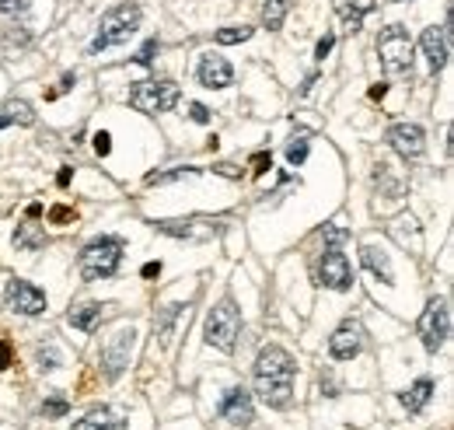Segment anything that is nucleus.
<instances>
[{
	"mask_svg": "<svg viewBox=\"0 0 454 430\" xmlns=\"http://www.w3.org/2000/svg\"><path fill=\"white\" fill-rule=\"evenodd\" d=\"M293 375H297V364H293V357L283 346L269 343L259 350L252 378H255L259 399L269 409H290V402H293Z\"/></svg>",
	"mask_w": 454,
	"mask_h": 430,
	"instance_id": "1",
	"label": "nucleus"
},
{
	"mask_svg": "<svg viewBox=\"0 0 454 430\" xmlns=\"http://www.w3.org/2000/svg\"><path fill=\"white\" fill-rule=\"evenodd\" d=\"M140 21H144V11H140V4H133V0H123V4L109 7V11L102 14V21H98V32H94V39L87 45V53L98 56V53H105V49H112V45H123L126 39L140 28Z\"/></svg>",
	"mask_w": 454,
	"mask_h": 430,
	"instance_id": "2",
	"label": "nucleus"
},
{
	"mask_svg": "<svg viewBox=\"0 0 454 430\" xmlns=\"http://www.w3.org/2000/svg\"><path fill=\"white\" fill-rule=\"evenodd\" d=\"M123 252H126V242L119 235L91 238L81 249V256H77V269H81V276L87 284L109 280V276H116V269H119V262H123Z\"/></svg>",
	"mask_w": 454,
	"mask_h": 430,
	"instance_id": "3",
	"label": "nucleus"
},
{
	"mask_svg": "<svg viewBox=\"0 0 454 430\" xmlns=\"http://www.w3.org/2000/svg\"><path fill=\"white\" fill-rule=\"evenodd\" d=\"M238 336H242V311H238V304L231 298H224V301H217L210 308L203 340H207V346L220 350V353H234Z\"/></svg>",
	"mask_w": 454,
	"mask_h": 430,
	"instance_id": "4",
	"label": "nucleus"
},
{
	"mask_svg": "<svg viewBox=\"0 0 454 430\" xmlns=\"http://www.w3.org/2000/svg\"><path fill=\"white\" fill-rule=\"evenodd\" d=\"M377 56H381V67L388 77H406L413 74V39L406 32V25H388L381 36H377Z\"/></svg>",
	"mask_w": 454,
	"mask_h": 430,
	"instance_id": "5",
	"label": "nucleus"
},
{
	"mask_svg": "<svg viewBox=\"0 0 454 430\" xmlns=\"http://www.w3.org/2000/svg\"><path fill=\"white\" fill-rule=\"evenodd\" d=\"M178 98H182V91L175 81H136V85L129 87V105L136 109V112H144V116H161V112H171L175 105H178Z\"/></svg>",
	"mask_w": 454,
	"mask_h": 430,
	"instance_id": "6",
	"label": "nucleus"
},
{
	"mask_svg": "<svg viewBox=\"0 0 454 430\" xmlns=\"http://www.w3.org/2000/svg\"><path fill=\"white\" fill-rule=\"evenodd\" d=\"M416 333L426 346V353H437L448 343V336H451V304H448V298H433L423 308V315L416 322Z\"/></svg>",
	"mask_w": 454,
	"mask_h": 430,
	"instance_id": "7",
	"label": "nucleus"
},
{
	"mask_svg": "<svg viewBox=\"0 0 454 430\" xmlns=\"http://www.w3.org/2000/svg\"><path fill=\"white\" fill-rule=\"evenodd\" d=\"M318 284L325 291H350L353 287V266L339 245H325V252L318 259Z\"/></svg>",
	"mask_w": 454,
	"mask_h": 430,
	"instance_id": "8",
	"label": "nucleus"
},
{
	"mask_svg": "<svg viewBox=\"0 0 454 430\" xmlns=\"http://www.w3.org/2000/svg\"><path fill=\"white\" fill-rule=\"evenodd\" d=\"M136 340V329L133 326H123V329H116V336L109 340V343L102 346V375H105V382H116L119 375L126 371V364H129V346Z\"/></svg>",
	"mask_w": 454,
	"mask_h": 430,
	"instance_id": "9",
	"label": "nucleus"
},
{
	"mask_svg": "<svg viewBox=\"0 0 454 430\" xmlns=\"http://www.w3.org/2000/svg\"><path fill=\"white\" fill-rule=\"evenodd\" d=\"M4 301H7V308H11V311L28 315V318H36V315H42V311H45V294H42L36 284L18 280V276H11V280H7Z\"/></svg>",
	"mask_w": 454,
	"mask_h": 430,
	"instance_id": "10",
	"label": "nucleus"
},
{
	"mask_svg": "<svg viewBox=\"0 0 454 430\" xmlns=\"http://www.w3.org/2000/svg\"><path fill=\"white\" fill-rule=\"evenodd\" d=\"M384 140H388V147L399 154V158H406V161H413L423 154V147H426V133L419 123H391L388 133H384Z\"/></svg>",
	"mask_w": 454,
	"mask_h": 430,
	"instance_id": "11",
	"label": "nucleus"
},
{
	"mask_svg": "<svg viewBox=\"0 0 454 430\" xmlns=\"http://www.w3.org/2000/svg\"><path fill=\"white\" fill-rule=\"evenodd\" d=\"M364 350V326L357 318H342L339 329L329 336V357L332 360H353Z\"/></svg>",
	"mask_w": 454,
	"mask_h": 430,
	"instance_id": "12",
	"label": "nucleus"
},
{
	"mask_svg": "<svg viewBox=\"0 0 454 430\" xmlns=\"http://www.w3.org/2000/svg\"><path fill=\"white\" fill-rule=\"evenodd\" d=\"M419 45H423V56H426L430 70L441 74L448 67V56H451V25H430V28H423Z\"/></svg>",
	"mask_w": 454,
	"mask_h": 430,
	"instance_id": "13",
	"label": "nucleus"
},
{
	"mask_svg": "<svg viewBox=\"0 0 454 430\" xmlns=\"http://www.w3.org/2000/svg\"><path fill=\"white\" fill-rule=\"evenodd\" d=\"M217 413H220V420H227V424H234V427H248L252 420H255V406H252V392L248 388H227L224 392V399H220V406H217Z\"/></svg>",
	"mask_w": 454,
	"mask_h": 430,
	"instance_id": "14",
	"label": "nucleus"
},
{
	"mask_svg": "<svg viewBox=\"0 0 454 430\" xmlns=\"http://www.w3.org/2000/svg\"><path fill=\"white\" fill-rule=\"evenodd\" d=\"M196 77H200L203 87L220 91V87L234 85V67H231L224 56H217V53H203V56H200V67H196Z\"/></svg>",
	"mask_w": 454,
	"mask_h": 430,
	"instance_id": "15",
	"label": "nucleus"
},
{
	"mask_svg": "<svg viewBox=\"0 0 454 430\" xmlns=\"http://www.w3.org/2000/svg\"><path fill=\"white\" fill-rule=\"evenodd\" d=\"M360 262H364V269H371L384 287L395 284V269H391V259H388L384 249H377V245H360Z\"/></svg>",
	"mask_w": 454,
	"mask_h": 430,
	"instance_id": "16",
	"label": "nucleus"
},
{
	"mask_svg": "<svg viewBox=\"0 0 454 430\" xmlns=\"http://www.w3.org/2000/svg\"><path fill=\"white\" fill-rule=\"evenodd\" d=\"M102 311H105L102 301H84V304H77V308L67 311V322H70L77 333H94L98 322H102Z\"/></svg>",
	"mask_w": 454,
	"mask_h": 430,
	"instance_id": "17",
	"label": "nucleus"
},
{
	"mask_svg": "<svg viewBox=\"0 0 454 430\" xmlns=\"http://www.w3.org/2000/svg\"><path fill=\"white\" fill-rule=\"evenodd\" d=\"M374 7H377V0H339V18L346 21V28L350 32H360V25H364V18L371 14Z\"/></svg>",
	"mask_w": 454,
	"mask_h": 430,
	"instance_id": "18",
	"label": "nucleus"
},
{
	"mask_svg": "<svg viewBox=\"0 0 454 430\" xmlns=\"http://www.w3.org/2000/svg\"><path fill=\"white\" fill-rule=\"evenodd\" d=\"M189 311V304H182V301H175V304H165L158 315H154V333H158V340L161 343H171V333H175V322L182 318Z\"/></svg>",
	"mask_w": 454,
	"mask_h": 430,
	"instance_id": "19",
	"label": "nucleus"
},
{
	"mask_svg": "<svg viewBox=\"0 0 454 430\" xmlns=\"http://www.w3.org/2000/svg\"><path fill=\"white\" fill-rule=\"evenodd\" d=\"M433 399V382L430 378H419V382H413V385L406 388V392H399V402L409 409V413H423V406Z\"/></svg>",
	"mask_w": 454,
	"mask_h": 430,
	"instance_id": "20",
	"label": "nucleus"
},
{
	"mask_svg": "<svg viewBox=\"0 0 454 430\" xmlns=\"http://www.w3.org/2000/svg\"><path fill=\"white\" fill-rule=\"evenodd\" d=\"M123 427H126V424L112 416V409H109V406L91 409L84 420H77V424H74V430H123Z\"/></svg>",
	"mask_w": 454,
	"mask_h": 430,
	"instance_id": "21",
	"label": "nucleus"
},
{
	"mask_svg": "<svg viewBox=\"0 0 454 430\" xmlns=\"http://www.w3.org/2000/svg\"><path fill=\"white\" fill-rule=\"evenodd\" d=\"M14 245H18L21 252H39L42 245H45V231H42L39 224H18Z\"/></svg>",
	"mask_w": 454,
	"mask_h": 430,
	"instance_id": "22",
	"label": "nucleus"
},
{
	"mask_svg": "<svg viewBox=\"0 0 454 430\" xmlns=\"http://www.w3.org/2000/svg\"><path fill=\"white\" fill-rule=\"evenodd\" d=\"M308 151H311V129H297L287 144V161L290 168H301L308 161Z\"/></svg>",
	"mask_w": 454,
	"mask_h": 430,
	"instance_id": "23",
	"label": "nucleus"
},
{
	"mask_svg": "<svg viewBox=\"0 0 454 430\" xmlns=\"http://www.w3.org/2000/svg\"><path fill=\"white\" fill-rule=\"evenodd\" d=\"M287 11H290V0H262V25H266L269 32L283 28Z\"/></svg>",
	"mask_w": 454,
	"mask_h": 430,
	"instance_id": "24",
	"label": "nucleus"
},
{
	"mask_svg": "<svg viewBox=\"0 0 454 430\" xmlns=\"http://www.w3.org/2000/svg\"><path fill=\"white\" fill-rule=\"evenodd\" d=\"M200 168L193 165H178V168H168V172H147V186H168V182H182V178H196Z\"/></svg>",
	"mask_w": 454,
	"mask_h": 430,
	"instance_id": "25",
	"label": "nucleus"
},
{
	"mask_svg": "<svg viewBox=\"0 0 454 430\" xmlns=\"http://www.w3.org/2000/svg\"><path fill=\"white\" fill-rule=\"evenodd\" d=\"M255 36V28H248V25H227V28H220L213 39L220 45H238V43H248Z\"/></svg>",
	"mask_w": 454,
	"mask_h": 430,
	"instance_id": "26",
	"label": "nucleus"
},
{
	"mask_svg": "<svg viewBox=\"0 0 454 430\" xmlns=\"http://www.w3.org/2000/svg\"><path fill=\"white\" fill-rule=\"evenodd\" d=\"M42 420H60V416H67L70 413V399H63V395H49L45 402H42Z\"/></svg>",
	"mask_w": 454,
	"mask_h": 430,
	"instance_id": "27",
	"label": "nucleus"
},
{
	"mask_svg": "<svg viewBox=\"0 0 454 430\" xmlns=\"http://www.w3.org/2000/svg\"><path fill=\"white\" fill-rule=\"evenodd\" d=\"M7 119H11V123H21V127H32V123H36V112H32L28 102H11V105H7Z\"/></svg>",
	"mask_w": 454,
	"mask_h": 430,
	"instance_id": "28",
	"label": "nucleus"
},
{
	"mask_svg": "<svg viewBox=\"0 0 454 430\" xmlns=\"http://www.w3.org/2000/svg\"><path fill=\"white\" fill-rule=\"evenodd\" d=\"M158 231L171 238H193V220H158Z\"/></svg>",
	"mask_w": 454,
	"mask_h": 430,
	"instance_id": "29",
	"label": "nucleus"
},
{
	"mask_svg": "<svg viewBox=\"0 0 454 430\" xmlns=\"http://www.w3.org/2000/svg\"><path fill=\"white\" fill-rule=\"evenodd\" d=\"M269 168H273V154H269V151H255V154H252V175L262 178Z\"/></svg>",
	"mask_w": 454,
	"mask_h": 430,
	"instance_id": "30",
	"label": "nucleus"
},
{
	"mask_svg": "<svg viewBox=\"0 0 454 430\" xmlns=\"http://www.w3.org/2000/svg\"><path fill=\"white\" fill-rule=\"evenodd\" d=\"M36 357H39L42 371H56V367H60V353H56L53 346H39V353H36Z\"/></svg>",
	"mask_w": 454,
	"mask_h": 430,
	"instance_id": "31",
	"label": "nucleus"
},
{
	"mask_svg": "<svg viewBox=\"0 0 454 430\" xmlns=\"http://www.w3.org/2000/svg\"><path fill=\"white\" fill-rule=\"evenodd\" d=\"M74 220H77V214L70 207H63V203L49 207V224H74Z\"/></svg>",
	"mask_w": 454,
	"mask_h": 430,
	"instance_id": "32",
	"label": "nucleus"
},
{
	"mask_svg": "<svg viewBox=\"0 0 454 430\" xmlns=\"http://www.w3.org/2000/svg\"><path fill=\"white\" fill-rule=\"evenodd\" d=\"M158 49H161V43H158V39H151V43H147L144 49H140V53H136V56H133V63H140V67H151V63H154V56H158Z\"/></svg>",
	"mask_w": 454,
	"mask_h": 430,
	"instance_id": "33",
	"label": "nucleus"
},
{
	"mask_svg": "<svg viewBox=\"0 0 454 430\" xmlns=\"http://www.w3.org/2000/svg\"><path fill=\"white\" fill-rule=\"evenodd\" d=\"M189 119H193V123H200V127H207V123H210V109L203 105V102H189Z\"/></svg>",
	"mask_w": 454,
	"mask_h": 430,
	"instance_id": "34",
	"label": "nucleus"
},
{
	"mask_svg": "<svg viewBox=\"0 0 454 430\" xmlns=\"http://www.w3.org/2000/svg\"><path fill=\"white\" fill-rule=\"evenodd\" d=\"M322 235H325V242H329V245H342V242L350 238V231H346V227H335V224H325V231H322Z\"/></svg>",
	"mask_w": 454,
	"mask_h": 430,
	"instance_id": "35",
	"label": "nucleus"
},
{
	"mask_svg": "<svg viewBox=\"0 0 454 430\" xmlns=\"http://www.w3.org/2000/svg\"><path fill=\"white\" fill-rule=\"evenodd\" d=\"M77 85V74H63V81H60V87H53V91H45V98L53 102V98H60V95H67L70 87Z\"/></svg>",
	"mask_w": 454,
	"mask_h": 430,
	"instance_id": "36",
	"label": "nucleus"
},
{
	"mask_svg": "<svg viewBox=\"0 0 454 430\" xmlns=\"http://www.w3.org/2000/svg\"><path fill=\"white\" fill-rule=\"evenodd\" d=\"M94 151H98V158H109L112 154V136L102 129V133H94Z\"/></svg>",
	"mask_w": 454,
	"mask_h": 430,
	"instance_id": "37",
	"label": "nucleus"
},
{
	"mask_svg": "<svg viewBox=\"0 0 454 430\" xmlns=\"http://www.w3.org/2000/svg\"><path fill=\"white\" fill-rule=\"evenodd\" d=\"M28 0H0V14H25Z\"/></svg>",
	"mask_w": 454,
	"mask_h": 430,
	"instance_id": "38",
	"label": "nucleus"
},
{
	"mask_svg": "<svg viewBox=\"0 0 454 430\" xmlns=\"http://www.w3.org/2000/svg\"><path fill=\"white\" fill-rule=\"evenodd\" d=\"M332 45H335V36H332V32H325V36L318 39V45H315V60H325V56L332 53Z\"/></svg>",
	"mask_w": 454,
	"mask_h": 430,
	"instance_id": "39",
	"label": "nucleus"
},
{
	"mask_svg": "<svg viewBox=\"0 0 454 430\" xmlns=\"http://www.w3.org/2000/svg\"><path fill=\"white\" fill-rule=\"evenodd\" d=\"M11 357H14L11 340H0V371H4V367H11Z\"/></svg>",
	"mask_w": 454,
	"mask_h": 430,
	"instance_id": "40",
	"label": "nucleus"
},
{
	"mask_svg": "<svg viewBox=\"0 0 454 430\" xmlns=\"http://www.w3.org/2000/svg\"><path fill=\"white\" fill-rule=\"evenodd\" d=\"M213 172H217V175H224V178H242V168H234V165H227V161L213 165Z\"/></svg>",
	"mask_w": 454,
	"mask_h": 430,
	"instance_id": "41",
	"label": "nucleus"
},
{
	"mask_svg": "<svg viewBox=\"0 0 454 430\" xmlns=\"http://www.w3.org/2000/svg\"><path fill=\"white\" fill-rule=\"evenodd\" d=\"M140 276H144V280H154V276H161V262H158V259H154V262H147V266L140 269Z\"/></svg>",
	"mask_w": 454,
	"mask_h": 430,
	"instance_id": "42",
	"label": "nucleus"
},
{
	"mask_svg": "<svg viewBox=\"0 0 454 430\" xmlns=\"http://www.w3.org/2000/svg\"><path fill=\"white\" fill-rule=\"evenodd\" d=\"M70 178H74V168H67V165H63L60 175H56V186H60V189H67V186H70Z\"/></svg>",
	"mask_w": 454,
	"mask_h": 430,
	"instance_id": "43",
	"label": "nucleus"
},
{
	"mask_svg": "<svg viewBox=\"0 0 454 430\" xmlns=\"http://www.w3.org/2000/svg\"><path fill=\"white\" fill-rule=\"evenodd\" d=\"M322 395H339V392H335V382H332V378H325V375H322Z\"/></svg>",
	"mask_w": 454,
	"mask_h": 430,
	"instance_id": "44",
	"label": "nucleus"
},
{
	"mask_svg": "<svg viewBox=\"0 0 454 430\" xmlns=\"http://www.w3.org/2000/svg\"><path fill=\"white\" fill-rule=\"evenodd\" d=\"M384 95H388V85H374V87H371V98H374V102H381Z\"/></svg>",
	"mask_w": 454,
	"mask_h": 430,
	"instance_id": "45",
	"label": "nucleus"
},
{
	"mask_svg": "<svg viewBox=\"0 0 454 430\" xmlns=\"http://www.w3.org/2000/svg\"><path fill=\"white\" fill-rule=\"evenodd\" d=\"M25 214H28V220H36V217H42V207H39V203H32Z\"/></svg>",
	"mask_w": 454,
	"mask_h": 430,
	"instance_id": "46",
	"label": "nucleus"
},
{
	"mask_svg": "<svg viewBox=\"0 0 454 430\" xmlns=\"http://www.w3.org/2000/svg\"><path fill=\"white\" fill-rule=\"evenodd\" d=\"M11 127V119H7V116H0V129H7Z\"/></svg>",
	"mask_w": 454,
	"mask_h": 430,
	"instance_id": "47",
	"label": "nucleus"
},
{
	"mask_svg": "<svg viewBox=\"0 0 454 430\" xmlns=\"http://www.w3.org/2000/svg\"><path fill=\"white\" fill-rule=\"evenodd\" d=\"M391 4H402V0H391Z\"/></svg>",
	"mask_w": 454,
	"mask_h": 430,
	"instance_id": "48",
	"label": "nucleus"
}]
</instances>
